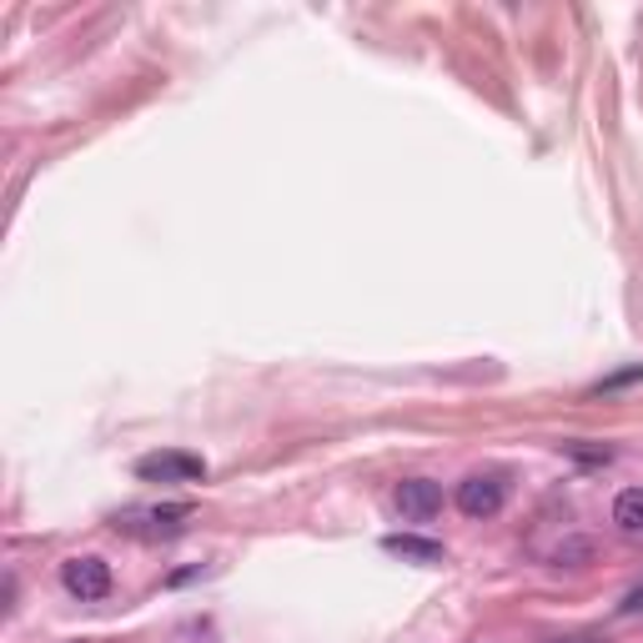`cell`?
<instances>
[{"instance_id": "obj_7", "label": "cell", "mask_w": 643, "mask_h": 643, "mask_svg": "<svg viewBox=\"0 0 643 643\" xmlns=\"http://www.w3.org/2000/svg\"><path fill=\"white\" fill-rule=\"evenodd\" d=\"M614 523L623 533H643V487H623L614 498Z\"/></svg>"}, {"instance_id": "obj_6", "label": "cell", "mask_w": 643, "mask_h": 643, "mask_svg": "<svg viewBox=\"0 0 643 643\" xmlns=\"http://www.w3.org/2000/svg\"><path fill=\"white\" fill-rule=\"evenodd\" d=\"M382 548L393 553V558H407V564H443L447 548L437 539H418V533H387Z\"/></svg>"}, {"instance_id": "obj_10", "label": "cell", "mask_w": 643, "mask_h": 643, "mask_svg": "<svg viewBox=\"0 0 643 643\" xmlns=\"http://www.w3.org/2000/svg\"><path fill=\"white\" fill-rule=\"evenodd\" d=\"M564 453H573V458H583V462H608L614 458V447H589V443H564Z\"/></svg>"}, {"instance_id": "obj_9", "label": "cell", "mask_w": 643, "mask_h": 643, "mask_svg": "<svg viewBox=\"0 0 643 643\" xmlns=\"http://www.w3.org/2000/svg\"><path fill=\"white\" fill-rule=\"evenodd\" d=\"M633 382H643V362L639 368H623V372H614V378H604L593 393H618V387H633Z\"/></svg>"}, {"instance_id": "obj_2", "label": "cell", "mask_w": 643, "mask_h": 643, "mask_svg": "<svg viewBox=\"0 0 643 643\" xmlns=\"http://www.w3.org/2000/svg\"><path fill=\"white\" fill-rule=\"evenodd\" d=\"M136 478H141V483H201V478H207V458H197V453H176V447H166V453H146V458L136 462Z\"/></svg>"}, {"instance_id": "obj_8", "label": "cell", "mask_w": 643, "mask_h": 643, "mask_svg": "<svg viewBox=\"0 0 643 643\" xmlns=\"http://www.w3.org/2000/svg\"><path fill=\"white\" fill-rule=\"evenodd\" d=\"M593 553H598V543L593 539H564L558 548H553V564L558 568H589Z\"/></svg>"}, {"instance_id": "obj_11", "label": "cell", "mask_w": 643, "mask_h": 643, "mask_svg": "<svg viewBox=\"0 0 643 643\" xmlns=\"http://www.w3.org/2000/svg\"><path fill=\"white\" fill-rule=\"evenodd\" d=\"M176 643H222V639H217L211 623H186V629L176 633Z\"/></svg>"}, {"instance_id": "obj_12", "label": "cell", "mask_w": 643, "mask_h": 643, "mask_svg": "<svg viewBox=\"0 0 643 643\" xmlns=\"http://www.w3.org/2000/svg\"><path fill=\"white\" fill-rule=\"evenodd\" d=\"M197 573H201V568H182V573H171V578H166V589H182V583H191Z\"/></svg>"}, {"instance_id": "obj_1", "label": "cell", "mask_w": 643, "mask_h": 643, "mask_svg": "<svg viewBox=\"0 0 643 643\" xmlns=\"http://www.w3.org/2000/svg\"><path fill=\"white\" fill-rule=\"evenodd\" d=\"M61 583H66V593L81 598V604H101L106 593H111V564L96 558V553H76V558L61 564Z\"/></svg>"}, {"instance_id": "obj_4", "label": "cell", "mask_w": 643, "mask_h": 643, "mask_svg": "<svg viewBox=\"0 0 643 643\" xmlns=\"http://www.w3.org/2000/svg\"><path fill=\"white\" fill-rule=\"evenodd\" d=\"M508 503V483L498 473H468L458 483V512L462 518H493Z\"/></svg>"}, {"instance_id": "obj_13", "label": "cell", "mask_w": 643, "mask_h": 643, "mask_svg": "<svg viewBox=\"0 0 643 643\" xmlns=\"http://www.w3.org/2000/svg\"><path fill=\"white\" fill-rule=\"evenodd\" d=\"M639 608H643V589H633V593H629V604H623V614H639Z\"/></svg>"}, {"instance_id": "obj_5", "label": "cell", "mask_w": 643, "mask_h": 643, "mask_svg": "<svg viewBox=\"0 0 643 643\" xmlns=\"http://www.w3.org/2000/svg\"><path fill=\"white\" fill-rule=\"evenodd\" d=\"M397 512H403L407 523H433L437 512H443V487L433 478H403L397 483Z\"/></svg>"}, {"instance_id": "obj_3", "label": "cell", "mask_w": 643, "mask_h": 643, "mask_svg": "<svg viewBox=\"0 0 643 643\" xmlns=\"http://www.w3.org/2000/svg\"><path fill=\"white\" fill-rule=\"evenodd\" d=\"M191 503H161V508H132L121 512L116 528H126V533H146V539H176L186 528V518H191Z\"/></svg>"}]
</instances>
